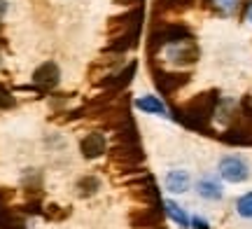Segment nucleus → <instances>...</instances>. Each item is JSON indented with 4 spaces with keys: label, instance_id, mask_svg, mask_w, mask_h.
Returning a JSON list of instances; mask_svg holds the SVG:
<instances>
[{
    "label": "nucleus",
    "instance_id": "obj_1",
    "mask_svg": "<svg viewBox=\"0 0 252 229\" xmlns=\"http://www.w3.org/2000/svg\"><path fill=\"white\" fill-rule=\"evenodd\" d=\"M189 37H191V33H189V28L182 26V24H163V26H154L152 31H150V40H147L150 56H154L166 45H175V42H182V40H189Z\"/></svg>",
    "mask_w": 252,
    "mask_h": 229
},
{
    "label": "nucleus",
    "instance_id": "obj_2",
    "mask_svg": "<svg viewBox=\"0 0 252 229\" xmlns=\"http://www.w3.org/2000/svg\"><path fill=\"white\" fill-rule=\"evenodd\" d=\"M135 68H138V64H135V61H131L128 65L119 68L117 73H108L105 77H103V80H98V87L103 89V92L112 94V96L124 94V89L128 87V84H131V80H133Z\"/></svg>",
    "mask_w": 252,
    "mask_h": 229
},
{
    "label": "nucleus",
    "instance_id": "obj_3",
    "mask_svg": "<svg viewBox=\"0 0 252 229\" xmlns=\"http://www.w3.org/2000/svg\"><path fill=\"white\" fill-rule=\"evenodd\" d=\"M110 157H112V162L119 166H140L145 162V155L140 152V145L138 143H115V145H110Z\"/></svg>",
    "mask_w": 252,
    "mask_h": 229
},
{
    "label": "nucleus",
    "instance_id": "obj_4",
    "mask_svg": "<svg viewBox=\"0 0 252 229\" xmlns=\"http://www.w3.org/2000/svg\"><path fill=\"white\" fill-rule=\"evenodd\" d=\"M220 175L224 178L226 183H243V180H248V175H250V171H248V164H245L243 159L238 155H226L220 159Z\"/></svg>",
    "mask_w": 252,
    "mask_h": 229
},
{
    "label": "nucleus",
    "instance_id": "obj_5",
    "mask_svg": "<svg viewBox=\"0 0 252 229\" xmlns=\"http://www.w3.org/2000/svg\"><path fill=\"white\" fill-rule=\"evenodd\" d=\"M163 218V203H154V206H145V208H135L128 215V222L133 229H152L159 227V222Z\"/></svg>",
    "mask_w": 252,
    "mask_h": 229
},
{
    "label": "nucleus",
    "instance_id": "obj_6",
    "mask_svg": "<svg viewBox=\"0 0 252 229\" xmlns=\"http://www.w3.org/2000/svg\"><path fill=\"white\" fill-rule=\"evenodd\" d=\"M59 82H61V70H59V65L54 61H45L42 65H37L35 70H33V84L42 94L54 92L56 87H59Z\"/></svg>",
    "mask_w": 252,
    "mask_h": 229
},
{
    "label": "nucleus",
    "instance_id": "obj_7",
    "mask_svg": "<svg viewBox=\"0 0 252 229\" xmlns=\"http://www.w3.org/2000/svg\"><path fill=\"white\" fill-rule=\"evenodd\" d=\"M166 59L175 65H191L198 59V47L196 42L189 37V40H182V42H175V45H168L166 49Z\"/></svg>",
    "mask_w": 252,
    "mask_h": 229
},
{
    "label": "nucleus",
    "instance_id": "obj_8",
    "mask_svg": "<svg viewBox=\"0 0 252 229\" xmlns=\"http://www.w3.org/2000/svg\"><path fill=\"white\" fill-rule=\"evenodd\" d=\"M152 73H154V84H157V89L163 96H171V94H175L189 82L187 73H168V70H159V68H152Z\"/></svg>",
    "mask_w": 252,
    "mask_h": 229
},
{
    "label": "nucleus",
    "instance_id": "obj_9",
    "mask_svg": "<svg viewBox=\"0 0 252 229\" xmlns=\"http://www.w3.org/2000/svg\"><path fill=\"white\" fill-rule=\"evenodd\" d=\"M80 152L87 157V159H98V157H103L108 152V138H105V133H103L100 129L89 131V133L80 140Z\"/></svg>",
    "mask_w": 252,
    "mask_h": 229
},
{
    "label": "nucleus",
    "instance_id": "obj_10",
    "mask_svg": "<svg viewBox=\"0 0 252 229\" xmlns=\"http://www.w3.org/2000/svg\"><path fill=\"white\" fill-rule=\"evenodd\" d=\"M163 185H166V190H168V192L182 194V192H187V190H189L191 178H189L187 171H182V168H173V171H168V175H166Z\"/></svg>",
    "mask_w": 252,
    "mask_h": 229
},
{
    "label": "nucleus",
    "instance_id": "obj_11",
    "mask_svg": "<svg viewBox=\"0 0 252 229\" xmlns=\"http://www.w3.org/2000/svg\"><path fill=\"white\" fill-rule=\"evenodd\" d=\"M135 108L143 110L145 115H157V117H171L168 115V108L163 105V101L159 96H140L135 101Z\"/></svg>",
    "mask_w": 252,
    "mask_h": 229
},
{
    "label": "nucleus",
    "instance_id": "obj_12",
    "mask_svg": "<svg viewBox=\"0 0 252 229\" xmlns=\"http://www.w3.org/2000/svg\"><path fill=\"white\" fill-rule=\"evenodd\" d=\"M138 35L140 33H124V35H117L112 37L108 42V47H105V52L108 54H126L128 49H133L135 45H138Z\"/></svg>",
    "mask_w": 252,
    "mask_h": 229
},
{
    "label": "nucleus",
    "instance_id": "obj_13",
    "mask_svg": "<svg viewBox=\"0 0 252 229\" xmlns=\"http://www.w3.org/2000/svg\"><path fill=\"white\" fill-rule=\"evenodd\" d=\"M0 229H28V222H26V215H21L19 208H2L0 211Z\"/></svg>",
    "mask_w": 252,
    "mask_h": 229
},
{
    "label": "nucleus",
    "instance_id": "obj_14",
    "mask_svg": "<svg viewBox=\"0 0 252 229\" xmlns=\"http://www.w3.org/2000/svg\"><path fill=\"white\" fill-rule=\"evenodd\" d=\"M196 192L201 199H208V201H220L222 199V187L215 178H201L196 183Z\"/></svg>",
    "mask_w": 252,
    "mask_h": 229
},
{
    "label": "nucleus",
    "instance_id": "obj_15",
    "mask_svg": "<svg viewBox=\"0 0 252 229\" xmlns=\"http://www.w3.org/2000/svg\"><path fill=\"white\" fill-rule=\"evenodd\" d=\"M163 213H166L178 227H191V218L185 213V208H180V206L175 201H171V199L163 201Z\"/></svg>",
    "mask_w": 252,
    "mask_h": 229
},
{
    "label": "nucleus",
    "instance_id": "obj_16",
    "mask_svg": "<svg viewBox=\"0 0 252 229\" xmlns=\"http://www.w3.org/2000/svg\"><path fill=\"white\" fill-rule=\"evenodd\" d=\"M75 190H77V196L80 199H87V196H94V194L100 190V180L96 175H82L77 185H75Z\"/></svg>",
    "mask_w": 252,
    "mask_h": 229
},
{
    "label": "nucleus",
    "instance_id": "obj_17",
    "mask_svg": "<svg viewBox=\"0 0 252 229\" xmlns=\"http://www.w3.org/2000/svg\"><path fill=\"white\" fill-rule=\"evenodd\" d=\"M208 5L210 7H215L220 14H226V17H231L238 12L241 7V0H208Z\"/></svg>",
    "mask_w": 252,
    "mask_h": 229
},
{
    "label": "nucleus",
    "instance_id": "obj_18",
    "mask_svg": "<svg viewBox=\"0 0 252 229\" xmlns=\"http://www.w3.org/2000/svg\"><path fill=\"white\" fill-rule=\"evenodd\" d=\"M236 213H238L241 218H245V220H252V192H245L243 196H238Z\"/></svg>",
    "mask_w": 252,
    "mask_h": 229
},
{
    "label": "nucleus",
    "instance_id": "obj_19",
    "mask_svg": "<svg viewBox=\"0 0 252 229\" xmlns=\"http://www.w3.org/2000/svg\"><path fill=\"white\" fill-rule=\"evenodd\" d=\"M21 215H45V208H42V201H40V196H35L33 201H26L21 208H19Z\"/></svg>",
    "mask_w": 252,
    "mask_h": 229
},
{
    "label": "nucleus",
    "instance_id": "obj_20",
    "mask_svg": "<svg viewBox=\"0 0 252 229\" xmlns=\"http://www.w3.org/2000/svg\"><path fill=\"white\" fill-rule=\"evenodd\" d=\"M12 108H17V98L12 96L7 87L0 84V110H12Z\"/></svg>",
    "mask_w": 252,
    "mask_h": 229
},
{
    "label": "nucleus",
    "instance_id": "obj_21",
    "mask_svg": "<svg viewBox=\"0 0 252 229\" xmlns=\"http://www.w3.org/2000/svg\"><path fill=\"white\" fill-rule=\"evenodd\" d=\"M68 215H70V208H59V206H52L49 211H45V218H49V220H54V222L65 220Z\"/></svg>",
    "mask_w": 252,
    "mask_h": 229
},
{
    "label": "nucleus",
    "instance_id": "obj_22",
    "mask_svg": "<svg viewBox=\"0 0 252 229\" xmlns=\"http://www.w3.org/2000/svg\"><path fill=\"white\" fill-rule=\"evenodd\" d=\"M191 227L194 229H208V222L203 218H191Z\"/></svg>",
    "mask_w": 252,
    "mask_h": 229
},
{
    "label": "nucleus",
    "instance_id": "obj_23",
    "mask_svg": "<svg viewBox=\"0 0 252 229\" xmlns=\"http://www.w3.org/2000/svg\"><path fill=\"white\" fill-rule=\"evenodd\" d=\"M119 5H140L143 0H117Z\"/></svg>",
    "mask_w": 252,
    "mask_h": 229
},
{
    "label": "nucleus",
    "instance_id": "obj_24",
    "mask_svg": "<svg viewBox=\"0 0 252 229\" xmlns=\"http://www.w3.org/2000/svg\"><path fill=\"white\" fill-rule=\"evenodd\" d=\"M245 17H248V21L252 24V0L248 2V9H245Z\"/></svg>",
    "mask_w": 252,
    "mask_h": 229
},
{
    "label": "nucleus",
    "instance_id": "obj_25",
    "mask_svg": "<svg viewBox=\"0 0 252 229\" xmlns=\"http://www.w3.org/2000/svg\"><path fill=\"white\" fill-rule=\"evenodd\" d=\"M5 9H7V2H5V0H0V19L5 17Z\"/></svg>",
    "mask_w": 252,
    "mask_h": 229
}]
</instances>
